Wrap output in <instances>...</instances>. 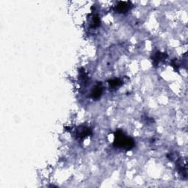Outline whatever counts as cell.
Here are the masks:
<instances>
[{"label":"cell","instance_id":"277c9868","mask_svg":"<svg viewBox=\"0 0 188 188\" xmlns=\"http://www.w3.org/2000/svg\"><path fill=\"white\" fill-rule=\"evenodd\" d=\"M167 57V54L165 53H161V52H157L156 55L154 56V64H159V62H160L161 60H164L165 59V57Z\"/></svg>","mask_w":188,"mask_h":188},{"label":"cell","instance_id":"3957f363","mask_svg":"<svg viewBox=\"0 0 188 188\" xmlns=\"http://www.w3.org/2000/svg\"><path fill=\"white\" fill-rule=\"evenodd\" d=\"M102 87L101 85H97V86L95 87V88L93 89V92H92L91 96L92 98L95 99H97L100 98V96H102Z\"/></svg>","mask_w":188,"mask_h":188},{"label":"cell","instance_id":"5b68a950","mask_svg":"<svg viewBox=\"0 0 188 188\" xmlns=\"http://www.w3.org/2000/svg\"><path fill=\"white\" fill-rule=\"evenodd\" d=\"M109 84L111 87H119L123 84V82L120 79H115L109 81Z\"/></svg>","mask_w":188,"mask_h":188},{"label":"cell","instance_id":"6da1fadb","mask_svg":"<svg viewBox=\"0 0 188 188\" xmlns=\"http://www.w3.org/2000/svg\"><path fill=\"white\" fill-rule=\"evenodd\" d=\"M114 146L119 148L130 150L134 147L135 143L132 138L126 137L121 130H117L115 133Z\"/></svg>","mask_w":188,"mask_h":188},{"label":"cell","instance_id":"7a4b0ae2","mask_svg":"<svg viewBox=\"0 0 188 188\" xmlns=\"http://www.w3.org/2000/svg\"><path fill=\"white\" fill-rule=\"evenodd\" d=\"M131 8V3L129 2H119L115 7L118 13H126Z\"/></svg>","mask_w":188,"mask_h":188}]
</instances>
